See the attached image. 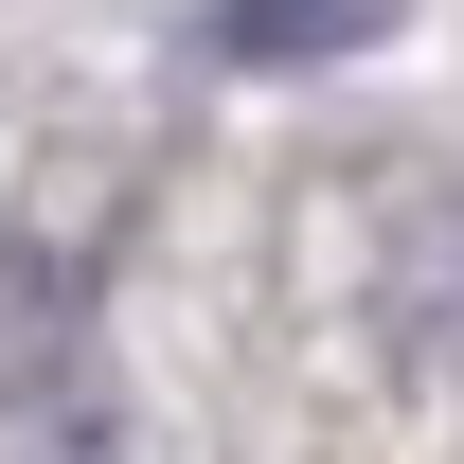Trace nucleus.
Listing matches in <instances>:
<instances>
[{
  "mask_svg": "<svg viewBox=\"0 0 464 464\" xmlns=\"http://www.w3.org/2000/svg\"><path fill=\"white\" fill-rule=\"evenodd\" d=\"M357 36H393V0H215L197 18V54H232V72H322Z\"/></svg>",
  "mask_w": 464,
  "mask_h": 464,
  "instance_id": "nucleus-1",
  "label": "nucleus"
}]
</instances>
